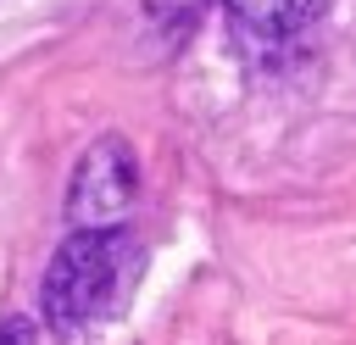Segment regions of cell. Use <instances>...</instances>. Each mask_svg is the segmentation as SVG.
I'll list each match as a JSON object with an SVG mask.
<instances>
[{"mask_svg":"<svg viewBox=\"0 0 356 345\" xmlns=\"http://www.w3.org/2000/svg\"><path fill=\"white\" fill-rule=\"evenodd\" d=\"M139 278V245L128 228H72L39 284L44 323L61 339H83L100 323H111Z\"/></svg>","mask_w":356,"mask_h":345,"instance_id":"6da1fadb","label":"cell"},{"mask_svg":"<svg viewBox=\"0 0 356 345\" xmlns=\"http://www.w3.org/2000/svg\"><path fill=\"white\" fill-rule=\"evenodd\" d=\"M28 339H33L28 323H6V334H0V345H28Z\"/></svg>","mask_w":356,"mask_h":345,"instance_id":"277c9868","label":"cell"},{"mask_svg":"<svg viewBox=\"0 0 356 345\" xmlns=\"http://www.w3.org/2000/svg\"><path fill=\"white\" fill-rule=\"evenodd\" d=\"M134 195H139V161H134V150H128L117 134H106V139H95V145L78 156V167H72L67 223H72V228H122Z\"/></svg>","mask_w":356,"mask_h":345,"instance_id":"7a4b0ae2","label":"cell"},{"mask_svg":"<svg viewBox=\"0 0 356 345\" xmlns=\"http://www.w3.org/2000/svg\"><path fill=\"white\" fill-rule=\"evenodd\" d=\"M222 6H228L250 33H261V39H289V33L312 28L328 0H222Z\"/></svg>","mask_w":356,"mask_h":345,"instance_id":"3957f363","label":"cell"}]
</instances>
